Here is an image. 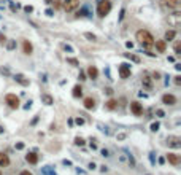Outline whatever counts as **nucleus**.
<instances>
[{
    "label": "nucleus",
    "mask_w": 181,
    "mask_h": 175,
    "mask_svg": "<svg viewBox=\"0 0 181 175\" xmlns=\"http://www.w3.org/2000/svg\"><path fill=\"white\" fill-rule=\"evenodd\" d=\"M105 107H107L108 110H114V108L118 107V102H116V100H114V99H110L108 102H107V105H105Z\"/></svg>",
    "instance_id": "obj_21"
},
{
    "label": "nucleus",
    "mask_w": 181,
    "mask_h": 175,
    "mask_svg": "<svg viewBox=\"0 0 181 175\" xmlns=\"http://www.w3.org/2000/svg\"><path fill=\"white\" fill-rule=\"evenodd\" d=\"M5 100H6V104L11 107V108H18L19 107V99H18L16 94H6Z\"/></svg>",
    "instance_id": "obj_6"
},
{
    "label": "nucleus",
    "mask_w": 181,
    "mask_h": 175,
    "mask_svg": "<svg viewBox=\"0 0 181 175\" xmlns=\"http://www.w3.org/2000/svg\"><path fill=\"white\" fill-rule=\"evenodd\" d=\"M130 110H132V113L137 115V116H140V115L143 113V107H141L140 102H132V104H130Z\"/></svg>",
    "instance_id": "obj_10"
},
{
    "label": "nucleus",
    "mask_w": 181,
    "mask_h": 175,
    "mask_svg": "<svg viewBox=\"0 0 181 175\" xmlns=\"http://www.w3.org/2000/svg\"><path fill=\"white\" fill-rule=\"evenodd\" d=\"M54 6H56V8H61V6H62V3H61V0H56V3H54Z\"/></svg>",
    "instance_id": "obj_36"
},
{
    "label": "nucleus",
    "mask_w": 181,
    "mask_h": 175,
    "mask_svg": "<svg viewBox=\"0 0 181 175\" xmlns=\"http://www.w3.org/2000/svg\"><path fill=\"white\" fill-rule=\"evenodd\" d=\"M167 159H168V162L171 165H178L179 164V158H178V154H175V153H168L167 154Z\"/></svg>",
    "instance_id": "obj_11"
},
{
    "label": "nucleus",
    "mask_w": 181,
    "mask_h": 175,
    "mask_svg": "<svg viewBox=\"0 0 181 175\" xmlns=\"http://www.w3.org/2000/svg\"><path fill=\"white\" fill-rule=\"evenodd\" d=\"M88 75H89V78H92V80H97V77H99V70L95 69L94 66H91V67L88 69Z\"/></svg>",
    "instance_id": "obj_15"
},
{
    "label": "nucleus",
    "mask_w": 181,
    "mask_h": 175,
    "mask_svg": "<svg viewBox=\"0 0 181 175\" xmlns=\"http://www.w3.org/2000/svg\"><path fill=\"white\" fill-rule=\"evenodd\" d=\"M105 93H107L108 96H111V94H113V89H111V88H107V89H105Z\"/></svg>",
    "instance_id": "obj_37"
},
{
    "label": "nucleus",
    "mask_w": 181,
    "mask_h": 175,
    "mask_svg": "<svg viewBox=\"0 0 181 175\" xmlns=\"http://www.w3.org/2000/svg\"><path fill=\"white\" fill-rule=\"evenodd\" d=\"M81 96H83V89H81L80 85H76L73 88V97H81Z\"/></svg>",
    "instance_id": "obj_19"
},
{
    "label": "nucleus",
    "mask_w": 181,
    "mask_h": 175,
    "mask_svg": "<svg viewBox=\"0 0 181 175\" xmlns=\"http://www.w3.org/2000/svg\"><path fill=\"white\" fill-rule=\"evenodd\" d=\"M0 134H3V127L2 126H0Z\"/></svg>",
    "instance_id": "obj_43"
},
{
    "label": "nucleus",
    "mask_w": 181,
    "mask_h": 175,
    "mask_svg": "<svg viewBox=\"0 0 181 175\" xmlns=\"http://www.w3.org/2000/svg\"><path fill=\"white\" fill-rule=\"evenodd\" d=\"M78 6H80V0H64V3H62V8L67 13L75 11Z\"/></svg>",
    "instance_id": "obj_3"
},
{
    "label": "nucleus",
    "mask_w": 181,
    "mask_h": 175,
    "mask_svg": "<svg viewBox=\"0 0 181 175\" xmlns=\"http://www.w3.org/2000/svg\"><path fill=\"white\" fill-rule=\"evenodd\" d=\"M16 148L18 150H22L24 148V143H16Z\"/></svg>",
    "instance_id": "obj_38"
},
{
    "label": "nucleus",
    "mask_w": 181,
    "mask_h": 175,
    "mask_svg": "<svg viewBox=\"0 0 181 175\" xmlns=\"http://www.w3.org/2000/svg\"><path fill=\"white\" fill-rule=\"evenodd\" d=\"M137 40L143 45V46H152V45H154V37H152L148 30H138L137 32Z\"/></svg>",
    "instance_id": "obj_1"
},
{
    "label": "nucleus",
    "mask_w": 181,
    "mask_h": 175,
    "mask_svg": "<svg viewBox=\"0 0 181 175\" xmlns=\"http://www.w3.org/2000/svg\"><path fill=\"white\" fill-rule=\"evenodd\" d=\"M6 165H10V158H8V154L0 153V167H6Z\"/></svg>",
    "instance_id": "obj_13"
},
{
    "label": "nucleus",
    "mask_w": 181,
    "mask_h": 175,
    "mask_svg": "<svg viewBox=\"0 0 181 175\" xmlns=\"http://www.w3.org/2000/svg\"><path fill=\"white\" fill-rule=\"evenodd\" d=\"M175 35H176L175 30H167L165 32V42H171V40L175 38Z\"/></svg>",
    "instance_id": "obj_20"
},
{
    "label": "nucleus",
    "mask_w": 181,
    "mask_h": 175,
    "mask_svg": "<svg viewBox=\"0 0 181 175\" xmlns=\"http://www.w3.org/2000/svg\"><path fill=\"white\" fill-rule=\"evenodd\" d=\"M22 50H24L26 54H32V50H33V48H32V43L29 42V40H24V42H22Z\"/></svg>",
    "instance_id": "obj_14"
},
{
    "label": "nucleus",
    "mask_w": 181,
    "mask_h": 175,
    "mask_svg": "<svg viewBox=\"0 0 181 175\" xmlns=\"http://www.w3.org/2000/svg\"><path fill=\"white\" fill-rule=\"evenodd\" d=\"M162 104H165V105H175L176 104V97L171 96V94H164V96H162Z\"/></svg>",
    "instance_id": "obj_9"
},
{
    "label": "nucleus",
    "mask_w": 181,
    "mask_h": 175,
    "mask_svg": "<svg viewBox=\"0 0 181 175\" xmlns=\"http://www.w3.org/2000/svg\"><path fill=\"white\" fill-rule=\"evenodd\" d=\"M26 159H27V162H30V164H37L38 162V156H37V153H29L26 156Z\"/></svg>",
    "instance_id": "obj_17"
},
{
    "label": "nucleus",
    "mask_w": 181,
    "mask_h": 175,
    "mask_svg": "<svg viewBox=\"0 0 181 175\" xmlns=\"http://www.w3.org/2000/svg\"><path fill=\"white\" fill-rule=\"evenodd\" d=\"M84 37H86V38H89L91 42H95V35H92V34H89V32H86Z\"/></svg>",
    "instance_id": "obj_27"
},
{
    "label": "nucleus",
    "mask_w": 181,
    "mask_h": 175,
    "mask_svg": "<svg viewBox=\"0 0 181 175\" xmlns=\"http://www.w3.org/2000/svg\"><path fill=\"white\" fill-rule=\"evenodd\" d=\"M6 48H8V50H14V48H16V42H13V40H11V42H8Z\"/></svg>",
    "instance_id": "obj_26"
},
{
    "label": "nucleus",
    "mask_w": 181,
    "mask_h": 175,
    "mask_svg": "<svg viewBox=\"0 0 181 175\" xmlns=\"http://www.w3.org/2000/svg\"><path fill=\"white\" fill-rule=\"evenodd\" d=\"M46 14L48 16H53V10H46Z\"/></svg>",
    "instance_id": "obj_41"
},
{
    "label": "nucleus",
    "mask_w": 181,
    "mask_h": 175,
    "mask_svg": "<svg viewBox=\"0 0 181 175\" xmlns=\"http://www.w3.org/2000/svg\"><path fill=\"white\" fill-rule=\"evenodd\" d=\"M76 124H80V126L84 124V119H83V118H76Z\"/></svg>",
    "instance_id": "obj_34"
},
{
    "label": "nucleus",
    "mask_w": 181,
    "mask_h": 175,
    "mask_svg": "<svg viewBox=\"0 0 181 175\" xmlns=\"http://www.w3.org/2000/svg\"><path fill=\"white\" fill-rule=\"evenodd\" d=\"M86 142H84V139H81V137H76L75 139V145H80V146H83Z\"/></svg>",
    "instance_id": "obj_24"
},
{
    "label": "nucleus",
    "mask_w": 181,
    "mask_h": 175,
    "mask_svg": "<svg viewBox=\"0 0 181 175\" xmlns=\"http://www.w3.org/2000/svg\"><path fill=\"white\" fill-rule=\"evenodd\" d=\"M41 100H43V102H45L46 105H53V102H54V100H53V97H51V96H48V94L41 96Z\"/></svg>",
    "instance_id": "obj_23"
},
{
    "label": "nucleus",
    "mask_w": 181,
    "mask_h": 175,
    "mask_svg": "<svg viewBox=\"0 0 181 175\" xmlns=\"http://www.w3.org/2000/svg\"><path fill=\"white\" fill-rule=\"evenodd\" d=\"M156 48H157V51H159V53H164V51H165V48H167V45H165V42H164V40H159V42H156Z\"/></svg>",
    "instance_id": "obj_18"
},
{
    "label": "nucleus",
    "mask_w": 181,
    "mask_h": 175,
    "mask_svg": "<svg viewBox=\"0 0 181 175\" xmlns=\"http://www.w3.org/2000/svg\"><path fill=\"white\" fill-rule=\"evenodd\" d=\"M167 145L170 146V148H179L181 146V139L176 137V135H171V137L167 139Z\"/></svg>",
    "instance_id": "obj_7"
},
{
    "label": "nucleus",
    "mask_w": 181,
    "mask_h": 175,
    "mask_svg": "<svg viewBox=\"0 0 181 175\" xmlns=\"http://www.w3.org/2000/svg\"><path fill=\"white\" fill-rule=\"evenodd\" d=\"M151 131H152V132L159 131V123H152V124H151Z\"/></svg>",
    "instance_id": "obj_28"
},
{
    "label": "nucleus",
    "mask_w": 181,
    "mask_h": 175,
    "mask_svg": "<svg viewBox=\"0 0 181 175\" xmlns=\"http://www.w3.org/2000/svg\"><path fill=\"white\" fill-rule=\"evenodd\" d=\"M84 108L94 110V108H95V100H94L92 97H86V99H84Z\"/></svg>",
    "instance_id": "obj_12"
},
{
    "label": "nucleus",
    "mask_w": 181,
    "mask_h": 175,
    "mask_svg": "<svg viewBox=\"0 0 181 175\" xmlns=\"http://www.w3.org/2000/svg\"><path fill=\"white\" fill-rule=\"evenodd\" d=\"M24 10H26V13H32V11H33V8H32V6H26Z\"/></svg>",
    "instance_id": "obj_35"
},
{
    "label": "nucleus",
    "mask_w": 181,
    "mask_h": 175,
    "mask_svg": "<svg viewBox=\"0 0 181 175\" xmlns=\"http://www.w3.org/2000/svg\"><path fill=\"white\" fill-rule=\"evenodd\" d=\"M0 175H2V172H0Z\"/></svg>",
    "instance_id": "obj_45"
},
{
    "label": "nucleus",
    "mask_w": 181,
    "mask_h": 175,
    "mask_svg": "<svg viewBox=\"0 0 181 175\" xmlns=\"http://www.w3.org/2000/svg\"><path fill=\"white\" fill-rule=\"evenodd\" d=\"M67 62H69V64H72V66H78V61H76V59H73V58H69V59H67Z\"/></svg>",
    "instance_id": "obj_29"
},
{
    "label": "nucleus",
    "mask_w": 181,
    "mask_h": 175,
    "mask_svg": "<svg viewBox=\"0 0 181 175\" xmlns=\"http://www.w3.org/2000/svg\"><path fill=\"white\" fill-rule=\"evenodd\" d=\"M178 0H160V5H162V8L164 10H176L178 8Z\"/></svg>",
    "instance_id": "obj_5"
},
{
    "label": "nucleus",
    "mask_w": 181,
    "mask_h": 175,
    "mask_svg": "<svg viewBox=\"0 0 181 175\" xmlns=\"http://www.w3.org/2000/svg\"><path fill=\"white\" fill-rule=\"evenodd\" d=\"M53 2V0H46V3H51Z\"/></svg>",
    "instance_id": "obj_44"
},
{
    "label": "nucleus",
    "mask_w": 181,
    "mask_h": 175,
    "mask_svg": "<svg viewBox=\"0 0 181 175\" xmlns=\"http://www.w3.org/2000/svg\"><path fill=\"white\" fill-rule=\"evenodd\" d=\"M119 75H121V78H129L130 77V66L129 64H121Z\"/></svg>",
    "instance_id": "obj_8"
},
{
    "label": "nucleus",
    "mask_w": 181,
    "mask_h": 175,
    "mask_svg": "<svg viewBox=\"0 0 181 175\" xmlns=\"http://www.w3.org/2000/svg\"><path fill=\"white\" fill-rule=\"evenodd\" d=\"M14 80H16L18 83H21L22 86H27V85H29V80H26L22 75H16V77H14Z\"/></svg>",
    "instance_id": "obj_22"
},
{
    "label": "nucleus",
    "mask_w": 181,
    "mask_h": 175,
    "mask_svg": "<svg viewBox=\"0 0 181 175\" xmlns=\"http://www.w3.org/2000/svg\"><path fill=\"white\" fill-rule=\"evenodd\" d=\"M0 43H2V45L6 43V38H5V35H3V34H0Z\"/></svg>",
    "instance_id": "obj_33"
},
{
    "label": "nucleus",
    "mask_w": 181,
    "mask_h": 175,
    "mask_svg": "<svg viewBox=\"0 0 181 175\" xmlns=\"http://www.w3.org/2000/svg\"><path fill=\"white\" fill-rule=\"evenodd\" d=\"M91 148H92V150H95V148H97V143H95V142H92V140H91Z\"/></svg>",
    "instance_id": "obj_39"
},
{
    "label": "nucleus",
    "mask_w": 181,
    "mask_h": 175,
    "mask_svg": "<svg viewBox=\"0 0 181 175\" xmlns=\"http://www.w3.org/2000/svg\"><path fill=\"white\" fill-rule=\"evenodd\" d=\"M102 154H103V156H110V154H108V151H107V150H102Z\"/></svg>",
    "instance_id": "obj_42"
},
{
    "label": "nucleus",
    "mask_w": 181,
    "mask_h": 175,
    "mask_svg": "<svg viewBox=\"0 0 181 175\" xmlns=\"http://www.w3.org/2000/svg\"><path fill=\"white\" fill-rule=\"evenodd\" d=\"M168 24L171 26V27H179L181 26V13L179 11H175V13H171V14H168Z\"/></svg>",
    "instance_id": "obj_4"
},
{
    "label": "nucleus",
    "mask_w": 181,
    "mask_h": 175,
    "mask_svg": "<svg viewBox=\"0 0 181 175\" xmlns=\"http://www.w3.org/2000/svg\"><path fill=\"white\" fill-rule=\"evenodd\" d=\"M175 54H181V45H179V43L175 46Z\"/></svg>",
    "instance_id": "obj_32"
},
{
    "label": "nucleus",
    "mask_w": 181,
    "mask_h": 175,
    "mask_svg": "<svg viewBox=\"0 0 181 175\" xmlns=\"http://www.w3.org/2000/svg\"><path fill=\"white\" fill-rule=\"evenodd\" d=\"M78 78H80V81H84V80H86V73H84V72H80Z\"/></svg>",
    "instance_id": "obj_30"
},
{
    "label": "nucleus",
    "mask_w": 181,
    "mask_h": 175,
    "mask_svg": "<svg viewBox=\"0 0 181 175\" xmlns=\"http://www.w3.org/2000/svg\"><path fill=\"white\" fill-rule=\"evenodd\" d=\"M126 56H127L129 59H132L133 62H140V58H138V56H133V54H129V53L126 54Z\"/></svg>",
    "instance_id": "obj_25"
},
{
    "label": "nucleus",
    "mask_w": 181,
    "mask_h": 175,
    "mask_svg": "<svg viewBox=\"0 0 181 175\" xmlns=\"http://www.w3.org/2000/svg\"><path fill=\"white\" fill-rule=\"evenodd\" d=\"M21 175H33V173H30L29 170H22V172H21Z\"/></svg>",
    "instance_id": "obj_40"
},
{
    "label": "nucleus",
    "mask_w": 181,
    "mask_h": 175,
    "mask_svg": "<svg viewBox=\"0 0 181 175\" xmlns=\"http://www.w3.org/2000/svg\"><path fill=\"white\" fill-rule=\"evenodd\" d=\"M111 10V2L110 0H100L99 5H97V14L99 18H105Z\"/></svg>",
    "instance_id": "obj_2"
},
{
    "label": "nucleus",
    "mask_w": 181,
    "mask_h": 175,
    "mask_svg": "<svg viewBox=\"0 0 181 175\" xmlns=\"http://www.w3.org/2000/svg\"><path fill=\"white\" fill-rule=\"evenodd\" d=\"M175 85H176V86H179V85H181V77H179V75H176V77H175Z\"/></svg>",
    "instance_id": "obj_31"
},
{
    "label": "nucleus",
    "mask_w": 181,
    "mask_h": 175,
    "mask_svg": "<svg viewBox=\"0 0 181 175\" xmlns=\"http://www.w3.org/2000/svg\"><path fill=\"white\" fill-rule=\"evenodd\" d=\"M141 85H143V86H145V88L149 91V89L152 88V81H151V78H149L148 75H145V77L141 78Z\"/></svg>",
    "instance_id": "obj_16"
}]
</instances>
